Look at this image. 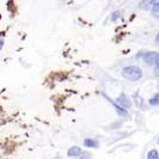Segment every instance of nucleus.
<instances>
[{
    "label": "nucleus",
    "instance_id": "f257e3e1",
    "mask_svg": "<svg viewBox=\"0 0 159 159\" xmlns=\"http://www.w3.org/2000/svg\"><path fill=\"white\" fill-rule=\"evenodd\" d=\"M122 75L130 81H138L143 78V70L138 66H126L122 70Z\"/></svg>",
    "mask_w": 159,
    "mask_h": 159
},
{
    "label": "nucleus",
    "instance_id": "f03ea898",
    "mask_svg": "<svg viewBox=\"0 0 159 159\" xmlns=\"http://www.w3.org/2000/svg\"><path fill=\"white\" fill-rule=\"evenodd\" d=\"M115 103H116L117 107H120V108L123 109V110H127V109H129V108L132 107V105H130V101L128 99V97L125 95V93H122L121 96H119Z\"/></svg>",
    "mask_w": 159,
    "mask_h": 159
},
{
    "label": "nucleus",
    "instance_id": "7ed1b4c3",
    "mask_svg": "<svg viewBox=\"0 0 159 159\" xmlns=\"http://www.w3.org/2000/svg\"><path fill=\"white\" fill-rule=\"evenodd\" d=\"M156 59H157V53L154 52H147L143 54V61L146 65L156 66Z\"/></svg>",
    "mask_w": 159,
    "mask_h": 159
},
{
    "label": "nucleus",
    "instance_id": "20e7f679",
    "mask_svg": "<svg viewBox=\"0 0 159 159\" xmlns=\"http://www.w3.org/2000/svg\"><path fill=\"white\" fill-rule=\"evenodd\" d=\"M83 153H84V152L81 151L80 147H78V146H73V147H71V148L67 151V156H68L70 158H77V157H80Z\"/></svg>",
    "mask_w": 159,
    "mask_h": 159
},
{
    "label": "nucleus",
    "instance_id": "39448f33",
    "mask_svg": "<svg viewBox=\"0 0 159 159\" xmlns=\"http://www.w3.org/2000/svg\"><path fill=\"white\" fill-rule=\"evenodd\" d=\"M151 12H152V16L153 17L159 18V1H153Z\"/></svg>",
    "mask_w": 159,
    "mask_h": 159
},
{
    "label": "nucleus",
    "instance_id": "423d86ee",
    "mask_svg": "<svg viewBox=\"0 0 159 159\" xmlns=\"http://www.w3.org/2000/svg\"><path fill=\"white\" fill-rule=\"evenodd\" d=\"M84 146H86V147H98V143L93 140V139H85L84 140Z\"/></svg>",
    "mask_w": 159,
    "mask_h": 159
},
{
    "label": "nucleus",
    "instance_id": "0eeeda50",
    "mask_svg": "<svg viewBox=\"0 0 159 159\" xmlns=\"http://www.w3.org/2000/svg\"><path fill=\"white\" fill-rule=\"evenodd\" d=\"M148 103L153 105V107L159 105V93H154V95L152 96L151 98H150V101H148Z\"/></svg>",
    "mask_w": 159,
    "mask_h": 159
},
{
    "label": "nucleus",
    "instance_id": "6e6552de",
    "mask_svg": "<svg viewBox=\"0 0 159 159\" xmlns=\"http://www.w3.org/2000/svg\"><path fill=\"white\" fill-rule=\"evenodd\" d=\"M147 159H159V153L157 150H151L147 153Z\"/></svg>",
    "mask_w": 159,
    "mask_h": 159
},
{
    "label": "nucleus",
    "instance_id": "1a4fd4ad",
    "mask_svg": "<svg viewBox=\"0 0 159 159\" xmlns=\"http://www.w3.org/2000/svg\"><path fill=\"white\" fill-rule=\"evenodd\" d=\"M153 73H154V75H156V77H159V66H156V67H154Z\"/></svg>",
    "mask_w": 159,
    "mask_h": 159
},
{
    "label": "nucleus",
    "instance_id": "9d476101",
    "mask_svg": "<svg viewBox=\"0 0 159 159\" xmlns=\"http://www.w3.org/2000/svg\"><path fill=\"white\" fill-rule=\"evenodd\" d=\"M156 66H159V53H157V59H156Z\"/></svg>",
    "mask_w": 159,
    "mask_h": 159
},
{
    "label": "nucleus",
    "instance_id": "9b49d317",
    "mask_svg": "<svg viewBox=\"0 0 159 159\" xmlns=\"http://www.w3.org/2000/svg\"><path fill=\"white\" fill-rule=\"evenodd\" d=\"M4 47V39H0V49H2Z\"/></svg>",
    "mask_w": 159,
    "mask_h": 159
},
{
    "label": "nucleus",
    "instance_id": "f8f14e48",
    "mask_svg": "<svg viewBox=\"0 0 159 159\" xmlns=\"http://www.w3.org/2000/svg\"><path fill=\"white\" fill-rule=\"evenodd\" d=\"M156 42H157V43H159V32L157 34V37H156Z\"/></svg>",
    "mask_w": 159,
    "mask_h": 159
},
{
    "label": "nucleus",
    "instance_id": "ddd939ff",
    "mask_svg": "<svg viewBox=\"0 0 159 159\" xmlns=\"http://www.w3.org/2000/svg\"><path fill=\"white\" fill-rule=\"evenodd\" d=\"M158 145H159V139H158Z\"/></svg>",
    "mask_w": 159,
    "mask_h": 159
}]
</instances>
